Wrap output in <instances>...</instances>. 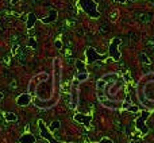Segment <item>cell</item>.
I'll list each match as a JSON object with an SVG mask.
<instances>
[{
    "label": "cell",
    "instance_id": "6da1fadb",
    "mask_svg": "<svg viewBox=\"0 0 154 143\" xmlns=\"http://www.w3.org/2000/svg\"><path fill=\"white\" fill-rule=\"evenodd\" d=\"M79 1H80V7L85 14H88L93 19H99L100 12L97 10V4L93 0H79Z\"/></svg>",
    "mask_w": 154,
    "mask_h": 143
},
{
    "label": "cell",
    "instance_id": "7a4b0ae2",
    "mask_svg": "<svg viewBox=\"0 0 154 143\" xmlns=\"http://www.w3.org/2000/svg\"><path fill=\"white\" fill-rule=\"evenodd\" d=\"M122 42V39L120 38H114L111 41L110 43V47H108V53H110V57L114 59V61H119L122 54H120V51H119V45Z\"/></svg>",
    "mask_w": 154,
    "mask_h": 143
},
{
    "label": "cell",
    "instance_id": "3957f363",
    "mask_svg": "<svg viewBox=\"0 0 154 143\" xmlns=\"http://www.w3.org/2000/svg\"><path fill=\"white\" fill-rule=\"evenodd\" d=\"M149 115H150V113L147 112V111H145V112L141 113L139 117L135 119V127H137V130L141 131V135H146L147 132H149V128L145 126V120L149 117Z\"/></svg>",
    "mask_w": 154,
    "mask_h": 143
},
{
    "label": "cell",
    "instance_id": "277c9868",
    "mask_svg": "<svg viewBox=\"0 0 154 143\" xmlns=\"http://www.w3.org/2000/svg\"><path fill=\"white\" fill-rule=\"evenodd\" d=\"M38 126H39V130H41V136H42L44 139L48 140L49 143H64V142H61V140H57L53 138V135H51L50 131L46 128V126H45V123L42 120H38Z\"/></svg>",
    "mask_w": 154,
    "mask_h": 143
},
{
    "label": "cell",
    "instance_id": "5b68a950",
    "mask_svg": "<svg viewBox=\"0 0 154 143\" xmlns=\"http://www.w3.org/2000/svg\"><path fill=\"white\" fill-rule=\"evenodd\" d=\"M85 54H87V61H85L87 64H92V62L99 61V59H104V58H106V55L97 53L93 47H88Z\"/></svg>",
    "mask_w": 154,
    "mask_h": 143
},
{
    "label": "cell",
    "instance_id": "8992f818",
    "mask_svg": "<svg viewBox=\"0 0 154 143\" xmlns=\"http://www.w3.org/2000/svg\"><path fill=\"white\" fill-rule=\"evenodd\" d=\"M73 119L77 122V123H81L83 126H85L87 128L91 127V122L93 119V116L92 115H83V113H76L73 116Z\"/></svg>",
    "mask_w": 154,
    "mask_h": 143
},
{
    "label": "cell",
    "instance_id": "52a82bcc",
    "mask_svg": "<svg viewBox=\"0 0 154 143\" xmlns=\"http://www.w3.org/2000/svg\"><path fill=\"white\" fill-rule=\"evenodd\" d=\"M30 103H31V95H30V93H22V95L16 99V104L20 105V107L28 105Z\"/></svg>",
    "mask_w": 154,
    "mask_h": 143
},
{
    "label": "cell",
    "instance_id": "ba28073f",
    "mask_svg": "<svg viewBox=\"0 0 154 143\" xmlns=\"http://www.w3.org/2000/svg\"><path fill=\"white\" fill-rule=\"evenodd\" d=\"M57 18H58V12L55 11V10H51L50 14H49L46 18H42L41 19V22L45 24H48V23H53V22H55L57 20Z\"/></svg>",
    "mask_w": 154,
    "mask_h": 143
},
{
    "label": "cell",
    "instance_id": "9c48e42d",
    "mask_svg": "<svg viewBox=\"0 0 154 143\" xmlns=\"http://www.w3.org/2000/svg\"><path fill=\"white\" fill-rule=\"evenodd\" d=\"M35 136L32 135V134H30V132H26V134H23V135L19 138V142L20 143H35Z\"/></svg>",
    "mask_w": 154,
    "mask_h": 143
},
{
    "label": "cell",
    "instance_id": "30bf717a",
    "mask_svg": "<svg viewBox=\"0 0 154 143\" xmlns=\"http://www.w3.org/2000/svg\"><path fill=\"white\" fill-rule=\"evenodd\" d=\"M35 22H37V16H35V14L30 12V14L27 15V19H26V27H27V30H31V28L34 27Z\"/></svg>",
    "mask_w": 154,
    "mask_h": 143
},
{
    "label": "cell",
    "instance_id": "8fae6325",
    "mask_svg": "<svg viewBox=\"0 0 154 143\" xmlns=\"http://www.w3.org/2000/svg\"><path fill=\"white\" fill-rule=\"evenodd\" d=\"M76 68L80 73H87V68H85V64H84L81 59H76Z\"/></svg>",
    "mask_w": 154,
    "mask_h": 143
},
{
    "label": "cell",
    "instance_id": "7c38bea8",
    "mask_svg": "<svg viewBox=\"0 0 154 143\" xmlns=\"http://www.w3.org/2000/svg\"><path fill=\"white\" fill-rule=\"evenodd\" d=\"M4 119L7 120V122H16L18 116H16L14 112H7L6 115H4Z\"/></svg>",
    "mask_w": 154,
    "mask_h": 143
},
{
    "label": "cell",
    "instance_id": "4fadbf2b",
    "mask_svg": "<svg viewBox=\"0 0 154 143\" xmlns=\"http://www.w3.org/2000/svg\"><path fill=\"white\" fill-rule=\"evenodd\" d=\"M138 58L142 64H150V58H149V55H147L146 53H141V54L138 55Z\"/></svg>",
    "mask_w": 154,
    "mask_h": 143
},
{
    "label": "cell",
    "instance_id": "5bb4252c",
    "mask_svg": "<svg viewBox=\"0 0 154 143\" xmlns=\"http://www.w3.org/2000/svg\"><path fill=\"white\" fill-rule=\"evenodd\" d=\"M27 46H28V47H31V49H34V50H35L37 47H38V45H37V41H35V38H34V37H31V38H28Z\"/></svg>",
    "mask_w": 154,
    "mask_h": 143
},
{
    "label": "cell",
    "instance_id": "9a60e30c",
    "mask_svg": "<svg viewBox=\"0 0 154 143\" xmlns=\"http://www.w3.org/2000/svg\"><path fill=\"white\" fill-rule=\"evenodd\" d=\"M59 127H61V122H59V120H54V122L50 124V131H55V130H58Z\"/></svg>",
    "mask_w": 154,
    "mask_h": 143
},
{
    "label": "cell",
    "instance_id": "2e32d148",
    "mask_svg": "<svg viewBox=\"0 0 154 143\" xmlns=\"http://www.w3.org/2000/svg\"><path fill=\"white\" fill-rule=\"evenodd\" d=\"M88 77H89V74L87 73H79V76H77V80L79 81H85V80H88Z\"/></svg>",
    "mask_w": 154,
    "mask_h": 143
},
{
    "label": "cell",
    "instance_id": "e0dca14e",
    "mask_svg": "<svg viewBox=\"0 0 154 143\" xmlns=\"http://www.w3.org/2000/svg\"><path fill=\"white\" fill-rule=\"evenodd\" d=\"M127 111H128V112H134V113H137V112H139V108L138 107H137V105H133V104H130L128 105V107H127Z\"/></svg>",
    "mask_w": 154,
    "mask_h": 143
},
{
    "label": "cell",
    "instance_id": "ac0fdd59",
    "mask_svg": "<svg viewBox=\"0 0 154 143\" xmlns=\"http://www.w3.org/2000/svg\"><path fill=\"white\" fill-rule=\"evenodd\" d=\"M111 78H114V80H116V74L111 73V74H107V76H103L102 80H104V81H108V80H111Z\"/></svg>",
    "mask_w": 154,
    "mask_h": 143
},
{
    "label": "cell",
    "instance_id": "d6986e66",
    "mask_svg": "<svg viewBox=\"0 0 154 143\" xmlns=\"http://www.w3.org/2000/svg\"><path fill=\"white\" fill-rule=\"evenodd\" d=\"M123 80L126 82H130L131 81V76H130V73H124L123 74Z\"/></svg>",
    "mask_w": 154,
    "mask_h": 143
},
{
    "label": "cell",
    "instance_id": "ffe728a7",
    "mask_svg": "<svg viewBox=\"0 0 154 143\" xmlns=\"http://www.w3.org/2000/svg\"><path fill=\"white\" fill-rule=\"evenodd\" d=\"M104 85H106V81H104V80H100V81H97V85H96V86H97V89L100 90V89H103V86H104Z\"/></svg>",
    "mask_w": 154,
    "mask_h": 143
},
{
    "label": "cell",
    "instance_id": "44dd1931",
    "mask_svg": "<svg viewBox=\"0 0 154 143\" xmlns=\"http://www.w3.org/2000/svg\"><path fill=\"white\" fill-rule=\"evenodd\" d=\"M54 46H55V49L61 50V49H62V42H61V41H55V42H54Z\"/></svg>",
    "mask_w": 154,
    "mask_h": 143
},
{
    "label": "cell",
    "instance_id": "7402d4cb",
    "mask_svg": "<svg viewBox=\"0 0 154 143\" xmlns=\"http://www.w3.org/2000/svg\"><path fill=\"white\" fill-rule=\"evenodd\" d=\"M97 143H112V139H110V138H103V139L99 140Z\"/></svg>",
    "mask_w": 154,
    "mask_h": 143
},
{
    "label": "cell",
    "instance_id": "603a6c76",
    "mask_svg": "<svg viewBox=\"0 0 154 143\" xmlns=\"http://www.w3.org/2000/svg\"><path fill=\"white\" fill-rule=\"evenodd\" d=\"M114 1H116V3H120V4H124L127 0H114Z\"/></svg>",
    "mask_w": 154,
    "mask_h": 143
},
{
    "label": "cell",
    "instance_id": "cb8c5ba5",
    "mask_svg": "<svg viewBox=\"0 0 154 143\" xmlns=\"http://www.w3.org/2000/svg\"><path fill=\"white\" fill-rule=\"evenodd\" d=\"M16 50H18V47L14 46V49H12V54H14V55H16Z\"/></svg>",
    "mask_w": 154,
    "mask_h": 143
},
{
    "label": "cell",
    "instance_id": "d4e9b609",
    "mask_svg": "<svg viewBox=\"0 0 154 143\" xmlns=\"http://www.w3.org/2000/svg\"><path fill=\"white\" fill-rule=\"evenodd\" d=\"M3 97H4V95H3V93H1V92H0V101L3 100Z\"/></svg>",
    "mask_w": 154,
    "mask_h": 143
},
{
    "label": "cell",
    "instance_id": "484cf974",
    "mask_svg": "<svg viewBox=\"0 0 154 143\" xmlns=\"http://www.w3.org/2000/svg\"><path fill=\"white\" fill-rule=\"evenodd\" d=\"M16 1H20V0H12V3H16Z\"/></svg>",
    "mask_w": 154,
    "mask_h": 143
},
{
    "label": "cell",
    "instance_id": "4316f807",
    "mask_svg": "<svg viewBox=\"0 0 154 143\" xmlns=\"http://www.w3.org/2000/svg\"><path fill=\"white\" fill-rule=\"evenodd\" d=\"M70 143H75V142H70Z\"/></svg>",
    "mask_w": 154,
    "mask_h": 143
}]
</instances>
